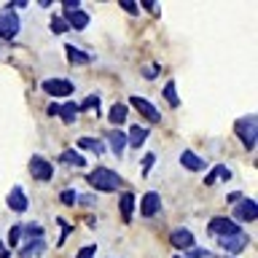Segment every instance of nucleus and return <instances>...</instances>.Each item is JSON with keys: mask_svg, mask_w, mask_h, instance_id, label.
Returning a JSON list of instances; mask_svg holds the SVG:
<instances>
[{"mask_svg": "<svg viewBox=\"0 0 258 258\" xmlns=\"http://www.w3.org/2000/svg\"><path fill=\"white\" fill-rule=\"evenodd\" d=\"M86 183L100 194H113V191L124 188V177L116 169H108V167H97L92 172H86Z\"/></svg>", "mask_w": 258, "mask_h": 258, "instance_id": "obj_1", "label": "nucleus"}, {"mask_svg": "<svg viewBox=\"0 0 258 258\" xmlns=\"http://www.w3.org/2000/svg\"><path fill=\"white\" fill-rule=\"evenodd\" d=\"M234 132H237V137L242 140V145H245L247 151L255 148V140H258V116H242L234 121Z\"/></svg>", "mask_w": 258, "mask_h": 258, "instance_id": "obj_2", "label": "nucleus"}, {"mask_svg": "<svg viewBox=\"0 0 258 258\" xmlns=\"http://www.w3.org/2000/svg\"><path fill=\"white\" fill-rule=\"evenodd\" d=\"M239 223L231 221V218H213V221L207 223V234L213 239H223V237H234V234H239Z\"/></svg>", "mask_w": 258, "mask_h": 258, "instance_id": "obj_3", "label": "nucleus"}, {"mask_svg": "<svg viewBox=\"0 0 258 258\" xmlns=\"http://www.w3.org/2000/svg\"><path fill=\"white\" fill-rule=\"evenodd\" d=\"M126 108H129V110L135 108V110L140 113L143 118H148L151 124H159V121H161V113H159V108H156V105H153L151 100H145V97H140V94H132V97H129V105H126Z\"/></svg>", "mask_w": 258, "mask_h": 258, "instance_id": "obj_4", "label": "nucleus"}, {"mask_svg": "<svg viewBox=\"0 0 258 258\" xmlns=\"http://www.w3.org/2000/svg\"><path fill=\"white\" fill-rule=\"evenodd\" d=\"M27 169H30V175L35 177V180H40V183H48V180L54 177V164H51L48 159H43L40 153H35V156L30 159Z\"/></svg>", "mask_w": 258, "mask_h": 258, "instance_id": "obj_5", "label": "nucleus"}, {"mask_svg": "<svg viewBox=\"0 0 258 258\" xmlns=\"http://www.w3.org/2000/svg\"><path fill=\"white\" fill-rule=\"evenodd\" d=\"M19 30H22V22H19V16H16L11 8L0 11V38H3V40H14L16 35H19Z\"/></svg>", "mask_w": 258, "mask_h": 258, "instance_id": "obj_6", "label": "nucleus"}, {"mask_svg": "<svg viewBox=\"0 0 258 258\" xmlns=\"http://www.w3.org/2000/svg\"><path fill=\"white\" fill-rule=\"evenodd\" d=\"M258 218V205H255V199H250V197H242L237 202V207H234V218L231 221H237V223H253Z\"/></svg>", "mask_w": 258, "mask_h": 258, "instance_id": "obj_7", "label": "nucleus"}, {"mask_svg": "<svg viewBox=\"0 0 258 258\" xmlns=\"http://www.w3.org/2000/svg\"><path fill=\"white\" fill-rule=\"evenodd\" d=\"M40 89H43L46 94H51V97H68V94H73L76 86H73L70 78H43Z\"/></svg>", "mask_w": 258, "mask_h": 258, "instance_id": "obj_8", "label": "nucleus"}, {"mask_svg": "<svg viewBox=\"0 0 258 258\" xmlns=\"http://www.w3.org/2000/svg\"><path fill=\"white\" fill-rule=\"evenodd\" d=\"M218 245H221L229 255L237 258V255L242 253V250H245V247L250 245V234L239 231V234H234V237H223V239H218Z\"/></svg>", "mask_w": 258, "mask_h": 258, "instance_id": "obj_9", "label": "nucleus"}, {"mask_svg": "<svg viewBox=\"0 0 258 258\" xmlns=\"http://www.w3.org/2000/svg\"><path fill=\"white\" fill-rule=\"evenodd\" d=\"M169 242H172L175 250H191V247H197V237H194V231L185 229V226H177V229H172V234H169Z\"/></svg>", "mask_w": 258, "mask_h": 258, "instance_id": "obj_10", "label": "nucleus"}, {"mask_svg": "<svg viewBox=\"0 0 258 258\" xmlns=\"http://www.w3.org/2000/svg\"><path fill=\"white\" fill-rule=\"evenodd\" d=\"M6 205H8V210L11 213H27V207H30V199H27V194H24V188L22 185H14L11 188V194L6 197Z\"/></svg>", "mask_w": 258, "mask_h": 258, "instance_id": "obj_11", "label": "nucleus"}, {"mask_svg": "<svg viewBox=\"0 0 258 258\" xmlns=\"http://www.w3.org/2000/svg\"><path fill=\"white\" fill-rule=\"evenodd\" d=\"M48 116H59L64 124H73L78 116V105L76 102H64V105H48Z\"/></svg>", "mask_w": 258, "mask_h": 258, "instance_id": "obj_12", "label": "nucleus"}, {"mask_svg": "<svg viewBox=\"0 0 258 258\" xmlns=\"http://www.w3.org/2000/svg\"><path fill=\"white\" fill-rule=\"evenodd\" d=\"M161 213V197L156 191H148L143 197V202H140V215H145V218H153V215H159Z\"/></svg>", "mask_w": 258, "mask_h": 258, "instance_id": "obj_13", "label": "nucleus"}, {"mask_svg": "<svg viewBox=\"0 0 258 258\" xmlns=\"http://www.w3.org/2000/svg\"><path fill=\"white\" fill-rule=\"evenodd\" d=\"M43 253H46V237L30 239V242H22L19 245V258H40Z\"/></svg>", "mask_w": 258, "mask_h": 258, "instance_id": "obj_14", "label": "nucleus"}, {"mask_svg": "<svg viewBox=\"0 0 258 258\" xmlns=\"http://www.w3.org/2000/svg\"><path fill=\"white\" fill-rule=\"evenodd\" d=\"M124 135H126V145L137 151V148H143V143H145V140H148L151 129H145V126H140V124H132Z\"/></svg>", "mask_w": 258, "mask_h": 258, "instance_id": "obj_15", "label": "nucleus"}, {"mask_svg": "<svg viewBox=\"0 0 258 258\" xmlns=\"http://www.w3.org/2000/svg\"><path fill=\"white\" fill-rule=\"evenodd\" d=\"M64 56H68V64H73V68H81V64L92 62V54L81 51V48H76L73 43H64Z\"/></svg>", "mask_w": 258, "mask_h": 258, "instance_id": "obj_16", "label": "nucleus"}, {"mask_svg": "<svg viewBox=\"0 0 258 258\" xmlns=\"http://www.w3.org/2000/svg\"><path fill=\"white\" fill-rule=\"evenodd\" d=\"M180 167L188 169V172H202L207 164H205V159L197 156L194 151H183V153H180Z\"/></svg>", "mask_w": 258, "mask_h": 258, "instance_id": "obj_17", "label": "nucleus"}, {"mask_svg": "<svg viewBox=\"0 0 258 258\" xmlns=\"http://www.w3.org/2000/svg\"><path fill=\"white\" fill-rule=\"evenodd\" d=\"M64 24H68L70 30H86L89 27V14L86 11H68L64 14Z\"/></svg>", "mask_w": 258, "mask_h": 258, "instance_id": "obj_18", "label": "nucleus"}, {"mask_svg": "<svg viewBox=\"0 0 258 258\" xmlns=\"http://www.w3.org/2000/svg\"><path fill=\"white\" fill-rule=\"evenodd\" d=\"M108 143H110V151L116 153V156H124V151H126L124 129H110V132H108Z\"/></svg>", "mask_w": 258, "mask_h": 258, "instance_id": "obj_19", "label": "nucleus"}, {"mask_svg": "<svg viewBox=\"0 0 258 258\" xmlns=\"http://www.w3.org/2000/svg\"><path fill=\"white\" fill-rule=\"evenodd\" d=\"M126 118H129V108H126V102H116V105H110V110H108V121H110L113 126L126 124Z\"/></svg>", "mask_w": 258, "mask_h": 258, "instance_id": "obj_20", "label": "nucleus"}, {"mask_svg": "<svg viewBox=\"0 0 258 258\" xmlns=\"http://www.w3.org/2000/svg\"><path fill=\"white\" fill-rule=\"evenodd\" d=\"M76 151H92V153H97V156H100V153L108 151V145H105L100 137H81Z\"/></svg>", "mask_w": 258, "mask_h": 258, "instance_id": "obj_21", "label": "nucleus"}, {"mask_svg": "<svg viewBox=\"0 0 258 258\" xmlns=\"http://www.w3.org/2000/svg\"><path fill=\"white\" fill-rule=\"evenodd\" d=\"M59 161H62V164H70V167H86V156H84V153H78L76 148H64L59 153Z\"/></svg>", "mask_w": 258, "mask_h": 258, "instance_id": "obj_22", "label": "nucleus"}, {"mask_svg": "<svg viewBox=\"0 0 258 258\" xmlns=\"http://www.w3.org/2000/svg\"><path fill=\"white\" fill-rule=\"evenodd\" d=\"M22 226V242H30V239H40L46 237V229L40 223H19Z\"/></svg>", "mask_w": 258, "mask_h": 258, "instance_id": "obj_23", "label": "nucleus"}, {"mask_svg": "<svg viewBox=\"0 0 258 258\" xmlns=\"http://www.w3.org/2000/svg\"><path fill=\"white\" fill-rule=\"evenodd\" d=\"M118 213H121V218H124V221H129V218H132V213H135V194H132V191H124V194H121Z\"/></svg>", "mask_w": 258, "mask_h": 258, "instance_id": "obj_24", "label": "nucleus"}, {"mask_svg": "<svg viewBox=\"0 0 258 258\" xmlns=\"http://www.w3.org/2000/svg\"><path fill=\"white\" fill-rule=\"evenodd\" d=\"M164 100L172 105V108H180V97H177L175 81H167V84H164Z\"/></svg>", "mask_w": 258, "mask_h": 258, "instance_id": "obj_25", "label": "nucleus"}, {"mask_svg": "<svg viewBox=\"0 0 258 258\" xmlns=\"http://www.w3.org/2000/svg\"><path fill=\"white\" fill-rule=\"evenodd\" d=\"M81 110H94V113H100V97H97V94L86 97V100L78 105V113H81Z\"/></svg>", "mask_w": 258, "mask_h": 258, "instance_id": "obj_26", "label": "nucleus"}, {"mask_svg": "<svg viewBox=\"0 0 258 258\" xmlns=\"http://www.w3.org/2000/svg\"><path fill=\"white\" fill-rule=\"evenodd\" d=\"M22 242V226L19 223H14L11 226V231H8V245L6 247H16Z\"/></svg>", "mask_w": 258, "mask_h": 258, "instance_id": "obj_27", "label": "nucleus"}, {"mask_svg": "<svg viewBox=\"0 0 258 258\" xmlns=\"http://www.w3.org/2000/svg\"><path fill=\"white\" fill-rule=\"evenodd\" d=\"M68 30H70V27L64 24L62 16H54V19H51V32H54V35H64Z\"/></svg>", "mask_w": 258, "mask_h": 258, "instance_id": "obj_28", "label": "nucleus"}, {"mask_svg": "<svg viewBox=\"0 0 258 258\" xmlns=\"http://www.w3.org/2000/svg\"><path fill=\"white\" fill-rule=\"evenodd\" d=\"M59 202H62L64 207L76 205V191H73V188H64V191H59Z\"/></svg>", "mask_w": 258, "mask_h": 258, "instance_id": "obj_29", "label": "nucleus"}, {"mask_svg": "<svg viewBox=\"0 0 258 258\" xmlns=\"http://www.w3.org/2000/svg\"><path fill=\"white\" fill-rule=\"evenodd\" d=\"M153 164H156V153H145V156H143V177L151 172Z\"/></svg>", "mask_w": 258, "mask_h": 258, "instance_id": "obj_30", "label": "nucleus"}, {"mask_svg": "<svg viewBox=\"0 0 258 258\" xmlns=\"http://www.w3.org/2000/svg\"><path fill=\"white\" fill-rule=\"evenodd\" d=\"M94 255H97V245H86L76 253V258H94Z\"/></svg>", "mask_w": 258, "mask_h": 258, "instance_id": "obj_31", "label": "nucleus"}, {"mask_svg": "<svg viewBox=\"0 0 258 258\" xmlns=\"http://www.w3.org/2000/svg\"><path fill=\"white\" fill-rule=\"evenodd\" d=\"M188 255H183V258H210V253L205 247H191V250H185Z\"/></svg>", "mask_w": 258, "mask_h": 258, "instance_id": "obj_32", "label": "nucleus"}, {"mask_svg": "<svg viewBox=\"0 0 258 258\" xmlns=\"http://www.w3.org/2000/svg\"><path fill=\"white\" fill-rule=\"evenodd\" d=\"M159 70H161L159 64H151V68H143V78H151V81H153V78L159 76Z\"/></svg>", "mask_w": 258, "mask_h": 258, "instance_id": "obj_33", "label": "nucleus"}, {"mask_svg": "<svg viewBox=\"0 0 258 258\" xmlns=\"http://www.w3.org/2000/svg\"><path fill=\"white\" fill-rule=\"evenodd\" d=\"M218 177H221V164H218V167L213 169V172H210V175L205 177V185H213V183L218 180Z\"/></svg>", "mask_w": 258, "mask_h": 258, "instance_id": "obj_34", "label": "nucleus"}, {"mask_svg": "<svg viewBox=\"0 0 258 258\" xmlns=\"http://www.w3.org/2000/svg\"><path fill=\"white\" fill-rule=\"evenodd\" d=\"M62 8H64V14H68V11H78L81 3H78V0H62Z\"/></svg>", "mask_w": 258, "mask_h": 258, "instance_id": "obj_35", "label": "nucleus"}, {"mask_svg": "<svg viewBox=\"0 0 258 258\" xmlns=\"http://www.w3.org/2000/svg\"><path fill=\"white\" fill-rule=\"evenodd\" d=\"M121 8H124V11H129V14H137V6L132 3V0H121Z\"/></svg>", "mask_w": 258, "mask_h": 258, "instance_id": "obj_36", "label": "nucleus"}, {"mask_svg": "<svg viewBox=\"0 0 258 258\" xmlns=\"http://www.w3.org/2000/svg\"><path fill=\"white\" fill-rule=\"evenodd\" d=\"M76 202H81V205H94V197H86V194H76Z\"/></svg>", "mask_w": 258, "mask_h": 258, "instance_id": "obj_37", "label": "nucleus"}, {"mask_svg": "<svg viewBox=\"0 0 258 258\" xmlns=\"http://www.w3.org/2000/svg\"><path fill=\"white\" fill-rule=\"evenodd\" d=\"M218 180H231V169L221 164V177H218Z\"/></svg>", "mask_w": 258, "mask_h": 258, "instance_id": "obj_38", "label": "nucleus"}, {"mask_svg": "<svg viewBox=\"0 0 258 258\" xmlns=\"http://www.w3.org/2000/svg\"><path fill=\"white\" fill-rule=\"evenodd\" d=\"M24 6H27V0H14V3L8 6V8H11V11H14V8H24Z\"/></svg>", "mask_w": 258, "mask_h": 258, "instance_id": "obj_39", "label": "nucleus"}, {"mask_svg": "<svg viewBox=\"0 0 258 258\" xmlns=\"http://www.w3.org/2000/svg\"><path fill=\"white\" fill-rule=\"evenodd\" d=\"M239 199H242V194H239V191H234V194H229V202H231V205H237Z\"/></svg>", "mask_w": 258, "mask_h": 258, "instance_id": "obj_40", "label": "nucleus"}, {"mask_svg": "<svg viewBox=\"0 0 258 258\" xmlns=\"http://www.w3.org/2000/svg\"><path fill=\"white\" fill-rule=\"evenodd\" d=\"M143 8H148V11H159V6H156V3H151V0H145Z\"/></svg>", "mask_w": 258, "mask_h": 258, "instance_id": "obj_41", "label": "nucleus"}, {"mask_svg": "<svg viewBox=\"0 0 258 258\" xmlns=\"http://www.w3.org/2000/svg\"><path fill=\"white\" fill-rule=\"evenodd\" d=\"M0 258H11V250H8L6 245H0Z\"/></svg>", "mask_w": 258, "mask_h": 258, "instance_id": "obj_42", "label": "nucleus"}, {"mask_svg": "<svg viewBox=\"0 0 258 258\" xmlns=\"http://www.w3.org/2000/svg\"><path fill=\"white\" fill-rule=\"evenodd\" d=\"M172 258H183V255H172Z\"/></svg>", "mask_w": 258, "mask_h": 258, "instance_id": "obj_43", "label": "nucleus"}, {"mask_svg": "<svg viewBox=\"0 0 258 258\" xmlns=\"http://www.w3.org/2000/svg\"><path fill=\"white\" fill-rule=\"evenodd\" d=\"M229 258H234V255H229Z\"/></svg>", "mask_w": 258, "mask_h": 258, "instance_id": "obj_44", "label": "nucleus"}]
</instances>
